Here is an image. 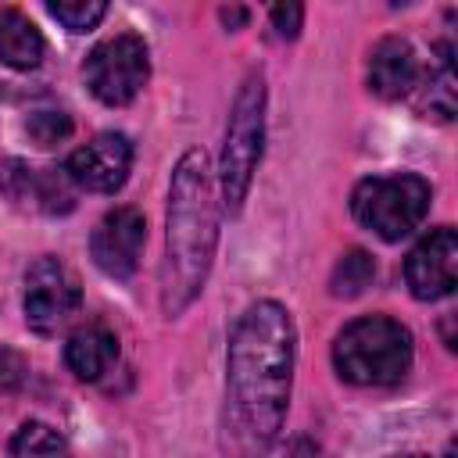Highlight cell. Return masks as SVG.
<instances>
[{
    "label": "cell",
    "instance_id": "6da1fadb",
    "mask_svg": "<svg viewBox=\"0 0 458 458\" xmlns=\"http://www.w3.org/2000/svg\"><path fill=\"white\" fill-rule=\"evenodd\" d=\"M297 326L279 301H254L229 333L225 397L218 415L222 458H265L290 408Z\"/></svg>",
    "mask_w": 458,
    "mask_h": 458
},
{
    "label": "cell",
    "instance_id": "7a4b0ae2",
    "mask_svg": "<svg viewBox=\"0 0 458 458\" xmlns=\"http://www.w3.org/2000/svg\"><path fill=\"white\" fill-rule=\"evenodd\" d=\"M218 243V208H215V175L200 147L186 150L172 172L168 186V233L161 261V311L168 318L182 315L211 272Z\"/></svg>",
    "mask_w": 458,
    "mask_h": 458
},
{
    "label": "cell",
    "instance_id": "3957f363",
    "mask_svg": "<svg viewBox=\"0 0 458 458\" xmlns=\"http://www.w3.org/2000/svg\"><path fill=\"white\" fill-rule=\"evenodd\" d=\"M411 333L390 315L354 318L336 333L333 365L354 386H394L411 369Z\"/></svg>",
    "mask_w": 458,
    "mask_h": 458
},
{
    "label": "cell",
    "instance_id": "277c9868",
    "mask_svg": "<svg viewBox=\"0 0 458 458\" xmlns=\"http://www.w3.org/2000/svg\"><path fill=\"white\" fill-rule=\"evenodd\" d=\"M261 143H265V79H261V72H250L233 97L222 161H218L222 204L229 215H236L247 200V190H250L258 161H261Z\"/></svg>",
    "mask_w": 458,
    "mask_h": 458
},
{
    "label": "cell",
    "instance_id": "5b68a950",
    "mask_svg": "<svg viewBox=\"0 0 458 458\" xmlns=\"http://www.w3.org/2000/svg\"><path fill=\"white\" fill-rule=\"evenodd\" d=\"M429 182L415 172H394V175H369L351 193V215L372 229L379 240L397 243L429 211Z\"/></svg>",
    "mask_w": 458,
    "mask_h": 458
},
{
    "label": "cell",
    "instance_id": "8992f818",
    "mask_svg": "<svg viewBox=\"0 0 458 458\" xmlns=\"http://www.w3.org/2000/svg\"><path fill=\"white\" fill-rule=\"evenodd\" d=\"M82 79L89 93L107 107H125L150 79V54L147 43L132 32H118L97 43L82 64Z\"/></svg>",
    "mask_w": 458,
    "mask_h": 458
},
{
    "label": "cell",
    "instance_id": "52a82bcc",
    "mask_svg": "<svg viewBox=\"0 0 458 458\" xmlns=\"http://www.w3.org/2000/svg\"><path fill=\"white\" fill-rule=\"evenodd\" d=\"M79 304H82L79 279H75V272L61 258L47 254V258H36L29 265V272H25V297H21L29 329L50 336V333H57L61 326L72 322Z\"/></svg>",
    "mask_w": 458,
    "mask_h": 458
},
{
    "label": "cell",
    "instance_id": "ba28073f",
    "mask_svg": "<svg viewBox=\"0 0 458 458\" xmlns=\"http://www.w3.org/2000/svg\"><path fill=\"white\" fill-rule=\"evenodd\" d=\"M404 283L415 301H440L458 286V236L451 225L422 236L404 258Z\"/></svg>",
    "mask_w": 458,
    "mask_h": 458
},
{
    "label": "cell",
    "instance_id": "9c48e42d",
    "mask_svg": "<svg viewBox=\"0 0 458 458\" xmlns=\"http://www.w3.org/2000/svg\"><path fill=\"white\" fill-rule=\"evenodd\" d=\"M143 243H147V218L136 208H114L97 222L89 236V254L104 276L129 279L140 265Z\"/></svg>",
    "mask_w": 458,
    "mask_h": 458
},
{
    "label": "cell",
    "instance_id": "30bf717a",
    "mask_svg": "<svg viewBox=\"0 0 458 458\" xmlns=\"http://www.w3.org/2000/svg\"><path fill=\"white\" fill-rule=\"evenodd\" d=\"M129 168H132V143L122 132L93 136L64 165L72 182L79 190H89V193H114V190H122L125 179H129Z\"/></svg>",
    "mask_w": 458,
    "mask_h": 458
},
{
    "label": "cell",
    "instance_id": "8fae6325",
    "mask_svg": "<svg viewBox=\"0 0 458 458\" xmlns=\"http://www.w3.org/2000/svg\"><path fill=\"white\" fill-rule=\"evenodd\" d=\"M422 86L419 54L408 39L386 36L369 54V89L383 100H401Z\"/></svg>",
    "mask_w": 458,
    "mask_h": 458
},
{
    "label": "cell",
    "instance_id": "7c38bea8",
    "mask_svg": "<svg viewBox=\"0 0 458 458\" xmlns=\"http://www.w3.org/2000/svg\"><path fill=\"white\" fill-rule=\"evenodd\" d=\"M114 361H118V336L107 326H97V322L82 326L64 344V365L86 383L100 379Z\"/></svg>",
    "mask_w": 458,
    "mask_h": 458
},
{
    "label": "cell",
    "instance_id": "4fadbf2b",
    "mask_svg": "<svg viewBox=\"0 0 458 458\" xmlns=\"http://www.w3.org/2000/svg\"><path fill=\"white\" fill-rule=\"evenodd\" d=\"M43 36L36 29V21L29 14H21L18 7H0V64L14 68V72H29L43 61Z\"/></svg>",
    "mask_w": 458,
    "mask_h": 458
},
{
    "label": "cell",
    "instance_id": "5bb4252c",
    "mask_svg": "<svg viewBox=\"0 0 458 458\" xmlns=\"http://www.w3.org/2000/svg\"><path fill=\"white\" fill-rule=\"evenodd\" d=\"M419 93H422L419 107L429 111L433 118L447 122L454 114V75H451V47L447 43L437 50V68H429V79H426V86H419Z\"/></svg>",
    "mask_w": 458,
    "mask_h": 458
},
{
    "label": "cell",
    "instance_id": "9a60e30c",
    "mask_svg": "<svg viewBox=\"0 0 458 458\" xmlns=\"http://www.w3.org/2000/svg\"><path fill=\"white\" fill-rule=\"evenodd\" d=\"M29 193L36 197V204H39L43 211L64 215V211L75 208L79 186L72 182V175H68L64 168H43V172H32V190H29Z\"/></svg>",
    "mask_w": 458,
    "mask_h": 458
},
{
    "label": "cell",
    "instance_id": "2e32d148",
    "mask_svg": "<svg viewBox=\"0 0 458 458\" xmlns=\"http://www.w3.org/2000/svg\"><path fill=\"white\" fill-rule=\"evenodd\" d=\"M11 458H68V444L47 422H25L11 437Z\"/></svg>",
    "mask_w": 458,
    "mask_h": 458
},
{
    "label": "cell",
    "instance_id": "e0dca14e",
    "mask_svg": "<svg viewBox=\"0 0 458 458\" xmlns=\"http://www.w3.org/2000/svg\"><path fill=\"white\" fill-rule=\"evenodd\" d=\"M372 279H376L372 258H369L365 250H347V254L336 261V268H333L329 290H333L336 297H358Z\"/></svg>",
    "mask_w": 458,
    "mask_h": 458
},
{
    "label": "cell",
    "instance_id": "ac0fdd59",
    "mask_svg": "<svg viewBox=\"0 0 458 458\" xmlns=\"http://www.w3.org/2000/svg\"><path fill=\"white\" fill-rule=\"evenodd\" d=\"M47 11L68 29V32H89L100 25V18L107 14L104 0H50Z\"/></svg>",
    "mask_w": 458,
    "mask_h": 458
},
{
    "label": "cell",
    "instance_id": "d6986e66",
    "mask_svg": "<svg viewBox=\"0 0 458 458\" xmlns=\"http://www.w3.org/2000/svg\"><path fill=\"white\" fill-rule=\"evenodd\" d=\"M25 132H29L39 147H54V143H61V140L72 136V118H68L64 111H36V114H29Z\"/></svg>",
    "mask_w": 458,
    "mask_h": 458
},
{
    "label": "cell",
    "instance_id": "ffe728a7",
    "mask_svg": "<svg viewBox=\"0 0 458 458\" xmlns=\"http://www.w3.org/2000/svg\"><path fill=\"white\" fill-rule=\"evenodd\" d=\"M268 18H272V29H276L283 39H293V36L301 32L304 7H301V4H276V7L268 11Z\"/></svg>",
    "mask_w": 458,
    "mask_h": 458
},
{
    "label": "cell",
    "instance_id": "44dd1931",
    "mask_svg": "<svg viewBox=\"0 0 458 458\" xmlns=\"http://www.w3.org/2000/svg\"><path fill=\"white\" fill-rule=\"evenodd\" d=\"M286 458H318V451H315V444H311V440H293Z\"/></svg>",
    "mask_w": 458,
    "mask_h": 458
},
{
    "label": "cell",
    "instance_id": "7402d4cb",
    "mask_svg": "<svg viewBox=\"0 0 458 458\" xmlns=\"http://www.w3.org/2000/svg\"><path fill=\"white\" fill-rule=\"evenodd\" d=\"M397 458H422V454H397Z\"/></svg>",
    "mask_w": 458,
    "mask_h": 458
}]
</instances>
